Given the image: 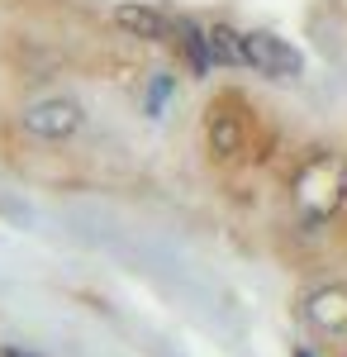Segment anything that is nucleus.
I'll list each match as a JSON object with an SVG mask.
<instances>
[{"label":"nucleus","mask_w":347,"mask_h":357,"mask_svg":"<svg viewBox=\"0 0 347 357\" xmlns=\"http://www.w3.org/2000/svg\"><path fill=\"white\" fill-rule=\"evenodd\" d=\"M291 210L300 229L319 234L347 210V158L338 148H314L291 176Z\"/></svg>","instance_id":"f257e3e1"},{"label":"nucleus","mask_w":347,"mask_h":357,"mask_svg":"<svg viewBox=\"0 0 347 357\" xmlns=\"http://www.w3.org/2000/svg\"><path fill=\"white\" fill-rule=\"evenodd\" d=\"M205 148L214 162H242L252 148V110L238 91L214 96L205 110Z\"/></svg>","instance_id":"f03ea898"},{"label":"nucleus","mask_w":347,"mask_h":357,"mask_svg":"<svg viewBox=\"0 0 347 357\" xmlns=\"http://www.w3.org/2000/svg\"><path fill=\"white\" fill-rule=\"evenodd\" d=\"M242 67L262 72L271 82H295L304 72V53L295 43H286L281 33H271V29H247L242 33Z\"/></svg>","instance_id":"7ed1b4c3"},{"label":"nucleus","mask_w":347,"mask_h":357,"mask_svg":"<svg viewBox=\"0 0 347 357\" xmlns=\"http://www.w3.org/2000/svg\"><path fill=\"white\" fill-rule=\"evenodd\" d=\"M86 124V110H81L77 100H67V96H48V100H33L24 110V129L33 138H48V143H62V138H72Z\"/></svg>","instance_id":"20e7f679"},{"label":"nucleus","mask_w":347,"mask_h":357,"mask_svg":"<svg viewBox=\"0 0 347 357\" xmlns=\"http://www.w3.org/2000/svg\"><path fill=\"white\" fill-rule=\"evenodd\" d=\"M109 24L129 38H143V43H171L176 15H167L162 5H148V0H124L109 10Z\"/></svg>","instance_id":"39448f33"},{"label":"nucleus","mask_w":347,"mask_h":357,"mask_svg":"<svg viewBox=\"0 0 347 357\" xmlns=\"http://www.w3.org/2000/svg\"><path fill=\"white\" fill-rule=\"evenodd\" d=\"M300 314H304L309 329H319V333H347V281L309 291L304 305H300Z\"/></svg>","instance_id":"423d86ee"},{"label":"nucleus","mask_w":347,"mask_h":357,"mask_svg":"<svg viewBox=\"0 0 347 357\" xmlns=\"http://www.w3.org/2000/svg\"><path fill=\"white\" fill-rule=\"evenodd\" d=\"M171 48L176 57L186 62L190 77H210L214 72V57H210V33L200 20H190V15H176V29H171Z\"/></svg>","instance_id":"0eeeda50"},{"label":"nucleus","mask_w":347,"mask_h":357,"mask_svg":"<svg viewBox=\"0 0 347 357\" xmlns=\"http://www.w3.org/2000/svg\"><path fill=\"white\" fill-rule=\"evenodd\" d=\"M214 67H242V33L233 24H205Z\"/></svg>","instance_id":"6e6552de"},{"label":"nucleus","mask_w":347,"mask_h":357,"mask_svg":"<svg viewBox=\"0 0 347 357\" xmlns=\"http://www.w3.org/2000/svg\"><path fill=\"white\" fill-rule=\"evenodd\" d=\"M167 96H171V77H157V82H153V96H148V114H157Z\"/></svg>","instance_id":"1a4fd4ad"},{"label":"nucleus","mask_w":347,"mask_h":357,"mask_svg":"<svg viewBox=\"0 0 347 357\" xmlns=\"http://www.w3.org/2000/svg\"><path fill=\"white\" fill-rule=\"evenodd\" d=\"M0 357H43V353H33V348H20V343H5V348H0Z\"/></svg>","instance_id":"9d476101"},{"label":"nucleus","mask_w":347,"mask_h":357,"mask_svg":"<svg viewBox=\"0 0 347 357\" xmlns=\"http://www.w3.org/2000/svg\"><path fill=\"white\" fill-rule=\"evenodd\" d=\"M295 357H314V353H295Z\"/></svg>","instance_id":"9b49d317"}]
</instances>
